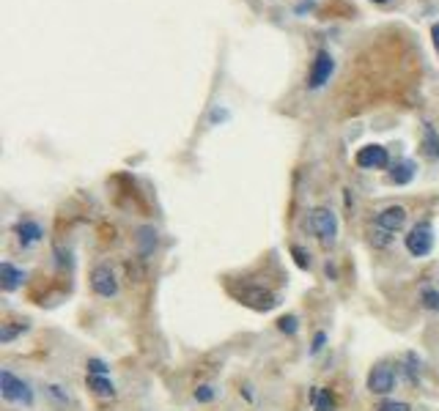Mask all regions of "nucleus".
Masks as SVG:
<instances>
[{
    "instance_id": "nucleus-25",
    "label": "nucleus",
    "mask_w": 439,
    "mask_h": 411,
    "mask_svg": "<svg viewBox=\"0 0 439 411\" xmlns=\"http://www.w3.org/2000/svg\"><path fill=\"white\" fill-rule=\"evenodd\" d=\"M50 395H52V398H58V401H61V403H66V401H69V398H66V395H63V392H61V387H55V384H52V387H50Z\"/></svg>"
},
{
    "instance_id": "nucleus-3",
    "label": "nucleus",
    "mask_w": 439,
    "mask_h": 411,
    "mask_svg": "<svg viewBox=\"0 0 439 411\" xmlns=\"http://www.w3.org/2000/svg\"><path fill=\"white\" fill-rule=\"evenodd\" d=\"M0 395L8 403H22V406H33V390L28 381L17 379L11 370L0 373Z\"/></svg>"
},
{
    "instance_id": "nucleus-15",
    "label": "nucleus",
    "mask_w": 439,
    "mask_h": 411,
    "mask_svg": "<svg viewBox=\"0 0 439 411\" xmlns=\"http://www.w3.org/2000/svg\"><path fill=\"white\" fill-rule=\"evenodd\" d=\"M423 148L431 159H439V135L431 124H423Z\"/></svg>"
},
{
    "instance_id": "nucleus-22",
    "label": "nucleus",
    "mask_w": 439,
    "mask_h": 411,
    "mask_svg": "<svg viewBox=\"0 0 439 411\" xmlns=\"http://www.w3.org/2000/svg\"><path fill=\"white\" fill-rule=\"evenodd\" d=\"M376 411H412L409 409V403H404V401H382Z\"/></svg>"
},
{
    "instance_id": "nucleus-8",
    "label": "nucleus",
    "mask_w": 439,
    "mask_h": 411,
    "mask_svg": "<svg viewBox=\"0 0 439 411\" xmlns=\"http://www.w3.org/2000/svg\"><path fill=\"white\" fill-rule=\"evenodd\" d=\"M407 225V208L404 206H387L376 214V227L385 230V233H398L401 227Z\"/></svg>"
},
{
    "instance_id": "nucleus-24",
    "label": "nucleus",
    "mask_w": 439,
    "mask_h": 411,
    "mask_svg": "<svg viewBox=\"0 0 439 411\" xmlns=\"http://www.w3.org/2000/svg\"><path fill=\"white\" fill-rule=\"evenodd\" d=\"M324 343H327V335H324V332H316V337H313V346H310V354H319V351L324 348Z\"/></svg>"
},
{
    "instance_id": "nucleus-10",
    "label": "nucleus",
    "mask_w": 439,
    "mask_h": 411,
    "mask_svg": "<svg viewBox=\"0 0 439 411\" xmlns=\"http://www.w3.org/2000/svg\"><path fill=\"white\" fill-rule=\"evenodd\" d=\"M25 277H28V274H25L22 269H17L14 263H8V260L0 263V285H3V291H8V293L17 291V288L25 282Z\"/></svg>"
},
{
    "instance_id": "nucleus-19",
    "label": "nucleus",
    "mask_w": 439,
    "mask_h": 411,
    "mask_svg": "<svg viewBox=\"0 0 439 411\" xmlns=\"http://www.w3.org/2000/svg\"><path fill=\"white\" fill-rule=\"evenodd\" d=\"M277 329L286 332V335H297V332H299V318H297V315H283V318L277 321Z\"/></svg>"
},
{
    "instance_id": "nucleus-16",
    "label": "nucleus",
    "mask_w": 439,
    "mask_h": 411,
    "mask_svg": "<svg viewBox=\"0 0 439 411\" xmlns=\"http://www.w3.org/2000/svg\"><path fill=\"white\" fill-rule=\"evenodd\" d=\"M138 244H140V252L149 255L157 247V230L154 227H140L138 230Z\"/></svg>"
},
{
    "instance_id": "nucleus-11",
    "label": "nucleus",
    "mask_w": 439,
    "mask_h": 411,
    "mask_svg": "<svg viewBox=\"0 0 439 411\" xmlns=\"http://www.w3.org/2000/svg\"><path fill=\"white\" fill-rule=\"evenodd\" d=\"M415 173H418V165H415L412 159H401V162H396V168L390 170V184L407 187V184L415 179Z\"/></svg>"
},
{
    "instance_id": "nucleus-9",
    "label": "nucleus",
    "mask_w": 439,
    "mask_h": 411,
    "mask_svg": "<svg viewBox=\"0 0 439 411\" xmlns=\"http://www.w3.org/2000/svg\"><path fill=\"white\" fill-rule=\"evenodd\" d=\"M14 233H17V241H19L22 247H30V244L41 241V236H44L41 225H39V222H33V219H22V222L14 227Z\"/></svg>"
},
{
    "instance_id": "nucleus-12",
    "label": "nucleus",
    "mask_w": 439,
    "mask_h": 411,
    "mask_svg": "<svg viewBox=\"0 0 439 411\" xmlns=\"http://www.w3.org/2000/svg\"><path fill=\"white\" fill-rule=\"evenodd\" d=\"M88 390H91L96 398H105V401L116 398V387H113V381H110L107 376H88Z\"/></svg>"
},
{
    "instance_id": "nucleus-27",
    "label": "nucleus",
    "mask_w": 439,
    "mask_h": 411,
    "mask_svg": "<svg viewBox=\"0 0 439 411\" xmlns=\"http://www.w3.org/2000/svg\"><path fill=\"white\" fill-rule=\"evenodd\" d=\"M374 3H390V0H374Z\"/></svg>"
},
{
    "instance_id": "nucleus-17",
    "label": "nucleus",
    "mask_w": 439,
    "mask_h": 411,
    "mask_svg": "<svg viewBox=\"0 0 439 411\" xmlns=\"http://www.w3.org/2000/svg\"><path fill=\"white\" fill-rule=\"evenodd\" d=\"M420 304H423L426 310H431V313H439V291L437 288L423 285V288H420Z\"/></svg>"
},
{
    "instance_id": "nucleus-5",
    "label": "nucleus",
    "mask_w": 439,
    "mask_h": 411,
    "mask_svg": "<svg viewBox=\"0 0 439 411\" xmlns=\"http://www.w3.org/2000/svg\"><path fill=\"white\" fill-rule=\"evenodd\" d=\"M332 71H335V58H332L327 49H319V52H316V58H313L310 74H308V88H313V91L324 88V85L330 82Z\"/></svg>"
},
{
    "instance_id": "nucleus-21",
    "label": "nucleus",
    "mask_w": 439,
    "mask_h": 411,
    "mask_svg": "<svg viewBox=\"0 0 439 411\" xmlns=\"http://www.w3.org/2000/svg\"><path fill=\"white\" fill-rule=\"evenodd\" d=\"M215 398H217V390L209 387V384H201V387L195 390V401H198V403H212Z\"/></svg>"
},
{
    "instance_id": "nucleus-26",
    "label": "nucleus",
    "mask_w": 439,
    "mask_h": 411,
    "mask_svg": "<svg viewBox=\"0 0 439 411\" xmlns=\"http://www.w3.org/2000/svg\"><path fill=\"white\" fill-rule=\"evenodd\" d=\"M431 38H434V47L439 49V22L434 25V27H431Z\"/></svg>"
},
{
    "instance_id": "nucleus-4",
    "label": "nucleus",
    "mask_w": 439,
    "mask_h": 411,
    "mask_svg": "<svg viewBox=\"0 0 439 411\" xmlns=\"http://www.w3.org/2000/svg\"><path fill=\"white\" fill-rule=\"evenodd\" d=\"M371 395H390L396 390V368L390 362H379L371 368L368 381H365Z\"/></svg>"
},
{
    "instance_id": "nucleus-2",
    "label": "nucleus",
    "mask_w": 439,
    "mask_h": 411,
    "mask_svg": "<svg viewBox=\"0 0 439 411\" xmlns=\"http://www.w3.org/2000/svg\"><path fill=\"white\" fill-rule=\"evenodd\" d=\"M310 227L324 247H332L338 241V216H335L332 208H313L310 211Z\"/></svg>"
},
{
    "instance_id": "nucleus-1",
    "label": "nucleus",
    "mask_w": 439,
    "mask_h": 411,
    "mask_svg": "<svg viewBox=\"0 0 439 411\" xmlns=\"http://www.w3.org/2000/svg\"><path fill=\"white\" fill-rule=\"evenodd\" d=\"M404 244H407L409 255H415V258L431 255V249H434V225H431V219H420V222L407 233Z\"/></svg>"
},
{
    "instance_id": "nucleus-6",
    "label": "nucleus",
    "mask_w": 439,
    "mask_h": 411,
    "mask_svg": "<svg viewBox=\"0 0 439 411\" xmlns=\"http://www.w3.org/2000/svg\"><path fill=\"white\" fill-rule=\"evenodd\" d=\"M354 162H357V168H363V170H385L387 165H390V154H387V148L385 146H363L357 154H354Z\"/></svg>"
},
{
    "instance_id": "nucleus-7",
    "label": "nucleus",
    "mask_w": 439,
    "mask_h": 411,
    "mask_svg": "<svg viewBox=\"0 0 439 411\" xmlns=\"http://www.w3.org/2000/svg\"><path fill=\"white\" fill-rule=\"evenodd\" d=\"M91 288H94V293L96 296H102V299H113L116 293H118V280H116V271L110 269V266H96L94 271H91Z\"/></svg>"
},
{
    "instance_id": "nucleus-18",
    "label": "nucleus",
    "mask_w": 439,
    "mask_h": 411,
    "mask_svg": "<svg viewBox=\"0 0 439 411\" xmlns=\"http://www.w3.org/2000/svg\"><path fill=\"white\" fill-rule=\"evenodd\" d=\"M85 370H88V376H107V373H110L107 362H105V359H96V357H91V359L85 362Z\"/></svg>"
},
{
    "instance_id": "nucleus-14",
    "label": "nucleus",
    "mask_w": 439,
    "mask_h": 411,
    "mask_svg": "<svg viewBox=\"0 0 439 411\" xmlns=\"http://www.w3.org/2000/svg\"><path fill=\"white\" fill-rule=\"evenodd\" d=\"M310 403H313V411H335L332 395L327 390H319V387L310 390Z\"/></svg>"
},
{
    "instance_id": "nucleus-20",
    "label": "nucleus",
    "mask_w": 439,
    "mask_h": 411,
    "mask_svg": "<svg viewBox=\"0 0 439 411\" xmlns=\"http://www.w3.org/2000/svg\"><path fill=\"white\" fill-rule=\"evenodd\" d=\"M25 329H28V324H19V326H8V324H6V326L0 329V343H11V340H14L17 335H22Z\"/></svg>"
},
{
    "instance_id": "nucleus-23",
    "label": "nucleus",
    "mask_w": 439,
    "mask_h": 411,
    "mask_svg": "<svg viewBox=\"0 0 439 411\" xmlns=\"http://www.w3.org/2000/svg\"><path fill=\"white\" fill-rule=\"evenodd\" d=\"M291 255L297 258V266H299V269H310V258H308L299 247H291Z\"/></svg>"
},
{
    "instance_id": "nucleus-13",
    "label": "nucleus",
    "mask_w": 439,
    "mask_h": 411,
    "mask_svg": "<svg viewBox=\"0 0 439 411\" xmlns=\"http://www.w3.org/2000/svg\"><path fill=\"white\" fill-rule=\"evenodd\" d=\"M404 373H407V381H409V384H420V376H423V359H420L415 351L407 354V359H404Z\"/></svg>"
}]
</instances>
